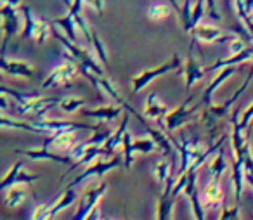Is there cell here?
<instances>
[{"instance_id": "obj_27", "label": "cell", "mask_w": 253, "mask_h": 220, "mask_svg": "<svg viewBox=\"0 0 253 220\" xmlns=\"http://www.w3.org/2000/svg\"><path fill=\"white\" fill-rule=\"evenodd\" d=\"M26 199V191L21 185H12L11 189L5 191V205L9 208H18L23 205V201Z\"/></svg>"}, {"instance_id": "obj_45", "label": "cell", "mask_w": 253, "mask_h": 220, "mask_svg": "<svg viewBox=\"0 0 253 220\" xmlns=\"http://www.w3.org/2000/svg\"><path fill=\"white\" fill-rule=\"evenodd\" d=\"M106 220H109V219H106Z\"/></svg>"}, {"instance_id": "obj_39", "label": "cell", "mask_w": 253, "mask_h": 220, "mask_svg": "<svg viewBox=\"0 0 253 220\" xmlns=\"http://www.w3.org/2000/svg\"><path fill=\"white\" fill-rule=\"evenodd\" d=\"M253 120V102L248 106V109H245V111L241 113V118H239V129L245 132L246 129H248L250 122Z\"/></svg>"}, {"instance_id": "obj_32", "label": "cell", "mask_w": 253, "mask_h": 220, "mask_svg": "<svg viewBox=\"0 0 253 220\" xmlns=\"http://www.w3.org/2000/svg\"><path fill=\"white\" fill-rule=\"evenodd\" d=\"M170 12H172L170 5H167V4H153L151 7L148 9V18L151 19V21H163V19L169 18Z\"/></svg>"}, {"instance_id": "obj_12", "label": "cell", "mask_w": 253, "mask_h": 220, "mask_svg": "<svg viewBox=\"0 0 253 220\" xmlns=\"http://www.w3.org/2000/svg\"><path fill=\"white\" fill-rule=\"evenodd\" d=\"M222 201H224V189H222L220 180H210L205 185L203 192H201V203H203V208L207 212V215L220 210Z\"/></svg>"}, {"instance_id": "obj_11", "label": "cell", "mask_w": 253, "mask_h": 220, "mask_svg": "<svg viewBox=\"0 0 253 220\" xmlns=\"http://www.w3.org/2000/svg\"><path fill=\"white\" fill-rule=\"evenodd\" d=\"M25 168V161H16L14 167L11 168V170L5 174V177L2 178V184H0V187H2V191H7V189H11L12 185H25V184H33L35 180H39L40 175H35V174H28V172L23 170Z\"/></svg>"}, {"instance_id": "obj_25", "label": "cell", "mask_w": 253, "mask_h": 220, "mask_svg": "<svg viewBox=\"0 0 253 220\" xmlns=\"http://www.w3.org/2000/svg\"><path fill=\"white\" fill-rule=\"evenodd\" d=\"M52 25L54 26H59V28L63 30L64 33H66V37L70 39V42L77 44V28H78V25H77V21L73 19V16L66 14L64 18L54 19Z\"/></svg>"}, {"instance_id": "obj_13", "label": "cell", "mask_w": 253, "mask_h": 220, "mask_svg": "<svg viewBox=\"0 0 253 220\" xmlns=\"http://www.w3.org/2000/svg\"><path fill=\"white\" fill-rule=\"evenodd\" d=\"M238 35L234 33H224L220 28H215L211 25H200L193 32V39H196L198 42L205 44H213V42H232Z\"/></svg>"}, {"instance_id": "obj_31", "label": "cell", "mask_w": 253, "mask_h": 220, "mask_svg": "<svg viewBox=\"0 0 253 220\" xmlns=\"http://www.w3.org/2000/svg\"><path fill=\"white\" fill-rule=\"evenodd\" d=\"M90 44L92 47H94V52H95V56H97V59L102 63V66L104 68H108L109 66V59H108V50H106V47H104V44L101 42V39H99V35L97 33L92 30V39H90Z\"/></svg>"}, {"instance_id": "obj_10", "label": "cell", "mask_w": 253, "mask_h": 220, "mask_svg": "<svg viewBox=\"0 0 253 220\" xmlns=\"http://www.w3.org/2000/svg\"><path fill=\"white\" fill-rule=\"evenodd\" d=\"M196 177H198V168L191 167V170L187 172V184L186 189H184V194L191 201V210H193L194 220H207V212H205L203 203H201V196L196 187Z\"/></svg>"}, {"instance_id": "obj_40", "label": "cell", "mask_w": 253, "mask_h": 220, "mask_svg": "<svg viewBox=\"0 0 253 220\" xmlns=\"http://www.w3.org/2000/svg\"><path fill=\"white\" fill-rule=\"evenodd\" d=\"M84 2L87 5H90V7L94 9L99 16L104 14V0H84Z\"/></svg>"}, {"instance_id": "obj_1", "label": "cell", "mask_w": 253, "mask_h": 220, "mask_svg": "<svg viewBox=\"0 0 253 220\" xmlns=\"http://www.w3.org/2000/svg\"><path fill=\"white\" fill-rule=\"evenodd\" d=\"M2 94H11V97L16 102V111L18 115L28 118V122L45 118V113L50 109V106H56L61 102L59 97H40L37 92L21 94V92L11 90L7 87H2Z\"/></svg>"}, {"instance_id": "obj_20", "label": "cell", "mask_w": 253, "mask_h": 220, "mask_svg": "<svg viewBox=\"0 0 253 220\" xmlns=\"http://www.w3.org/2000/svg\"><path fill=\"white\" fill-rule=\"evenodd\" d=\"M238 73V70L236 68H225V70H220V73L217 75V77L213 78V82H211L210 85H208L207 88H205V92H203V97H201V101L198 102V104H207L208 108L210 106H213L211 104V97H213V92H217V88L220 87L222 84H224L225 80H229V78L232 77V75H236Z\"/></svg>"}, {"instance_id": "obj_30", "label": "cell", "mask_w": 253, "mask_h": 220, "mask_svg": "<svg viewBox=\"0 0 253 220\" xmlns=\"http://www.w3.org/2000/svg\"><path fill=\"white\" fill-rule=\"evenodd\" d=\"M49 35H50L49 23L43 21V19H37L35 28H33V37H32V39L35 40L37 45H42V44H45V40L49 39Z\"/></svg>"}, {"instance_id": "obj_42", "label": "cell", "mask_w": 253, "mask_h": 220, "mask_svg": "<svg viewBox=\"0 0 253 220\" xmlns=\"http://www.w3.org/2000/svg\"><path fill=\"white\" fill-rule=\"evenodd\" d=\"M245 2V11L250 16V12H253V0H243Z\"/></svg>"}, {"instance_id": "obj_4", "label": "cell", "mask_w": 253, "mask_h": 220, "mask_svg": "<svg viewBox=\"0 0 253 220\" xmlns=\"http://www.w3.org/2000/svg\"><path fill=\"white\" fill-rule=\"evenodd\" d=\"M106 191H108V184L106 182H99V184H94L85 189L84 196L80 199V205L77 208V213L73 215V220H87V217L97 208L99 201L102 199Z\"/></svg>"}, {"instance_id": "obj_37", "label": "cell", "mask_w": 253, "mask_h": 220, "mask_svg": "<svg viewBox=\"0 0 253 220\" xmlns=\"http://www.w3.org/2000/svg\"><path fill=\"white\" fill-rule=\"evenodd\" d=\"M205 2H207V0H196V4H194V7H193V26H194V30L200 26V21L205 14Z\"/></svg>"}, {"instance_id": "obj_26", "label": "cell", "mask_w": 253, "mask_h": 220, "mask_svg": "<svg viewBox=\"0 0 253 220\" xmlns=\"http://www.w3.org/2000/svg\"><path fill=\"white\" fill-rule=\"evenodd\" d=\"M75 201H77V192H75V189L66 187L63 192V196H61L57 201H54V206H52V217L54 219H56L61 212H64L70 205H73Z\"/></svg>"}, {"instance_id": "obj_3", "label": "cell", "mask_w": 253, "mask_h": 220, "mask_svg": "<svg viewBox=\"0 0 253 220\" xmlns=\"http://www.w3.org/2000/svg\"><path fill=\"white\" fill-rule=\"evenodd\" d=\"M180 68H184V66H182V63H180L179 54H173L172 59L167 61V63L160 64V66L153 68V70H146V71H142V73L135 75V77L132 78V92L137 94L142 88L148 87L151 82H155L156 78L163 77V75H167V73H172V71H179Z\"/></svg>"}, {"instance_id": "obj_34", "label": "cell", "mask_w": 253, "mask_h": 220, "mask_svg": "<svg viewBox=\"0 0 253 220\" xmlns=\"http://www.w3.org/2000/svg\"><path fill=\"white\" fill-rule=\"evenodd\" d=\"M84 104H85L84 99H80V97H68V99H61V102L57 106H59V108L63 109L64 113H75L77 109H80Z\"/></svg>"}, {"instance_id": "obj_17", "label": "cell", "mask_w": 253, "mask_h": 220, "mask_svg": "<svg viewBox=\"0 0 253 220\" xmlns=\"http://www.w3.org/2000/svg\"><path fill=\"white\" fill-rule=\"evenodd\" d=\"M141 123L146 127V130H148V133L153 137V140H155L156 147H158L160 151H162L165 156H173V151H175V146H179V144L175 142V140L172 139V137H167L165 132H160V130L153 129V127H149L148 123L144 122V120H141ZM173 160V158H172Z\"/></svg>"}, {"instance_id": "obj_7", "label": "cell", "mask_w": 253, "mask_h": 220, "mask_svg": "<svg viewBox=\"0 0 253 220\" xmlns=\"http://www.w3.org/2000/svg\"><path fill=\"white\" fill-rule=\"evenodd\" d=\"M191 102H193V95H189V97L184 101V104H180L179 108H175L173 111H170V115L165 118V127H167L169 132H173V130L180 129V127L186 125V123H189L191 120L196 116L200 104L191 106Z\"/></svg>"}, {"instance_id": "obj_5", "label": "cell", "mask_w": 253, "mask_h": 220, "mask_svg": "<svg viewBox=\"0 0 253 220\" xmlns=\"http://www.w3.org/2000/svg\"><path fill=\"white\" fill-rule=\"evenodd\" d=\"M0 16H2V30H4L2 57H5V50H7L9 42H11V39L19 32V30L23 32V26H21V23H19V16H18V11H16L14 5L4 4L2 9H0Z\"/></svg>"}, {"instance_id": "obj_22", "label": "cell", "mask_w": 253, "mask_h": 220, "mask_svg": "<svg viewBox=\"0 0 253 220\" xmlns=\"http://www.w3.org/2000/svg\"><path fill=\"white\" fill-rule=\"evenodd\" d=\"M252 45H253V44H252ZM252 45H250L248 49H246L245 52H241V54H232V56H229V57H224V59L215 61V63L211 64V66L208 68L207 71L225 70V68H234L236 64H241V63H245V61H253V49H252Z\"/></svg>"}, {"instance_id": "obj_8", "label": "cell", "mask_w": 253, "mask_h": 220, "mask_svg": "<svg viewBox=\"0 0 253 220\" xmlns=\"http://www.w3.org/2000/svg\"><path fill=\"white\" fill-rule=\"evenodd\" d=\"M78 75V66L75 63L66 59V63L59 64L52 70V73L45 78V82L42 84V88H50V87H66L71 82H75Z\"/></svg>"}, {"instance_id": "obj_14", "label": "cell", "mask_w": 253, "mask_h": 220, "mask_svg": "<svg viewBox=\"0 0 253 220\" xmlns=\"http://www.w3.org/2000/svg\"><path fill=\"white\" fill-rule=\"evenodd\" d=\"M193 47H194V42L189 45L187 61H186V64H184V77H186V88H187V90H191V87H193L194 84H198L200 80H203L205 73H207V70H203V68H201V64L194 59Z\"/></svg>"}, {"instance_id": "obj_18", "label": "cell", "mask_w": 253, "mask_h": 220, "mask_svg": "<svg viewBox=\"0 0 253 220\" xmlns=\"http://www.w3.org/2000/svg\"><path fill=\"white\" fill-rule=\"evenodd\" d=\"M126 127H128V115H125V118L122 120L120 127L109 135V139L106 140V144L102 146V149H104L102 160H111V158L115 156L116 147H118L120 144H123V137H125V133H126Z\"/></svg>"}, {"instance_id": "obj_16", "label": "cell", "mask_w": 253, "mask_h": 220, "mask_svg": "<svg viewBox=\"0 0 253 220\" xmlns=\"http://www.w3.org/2000/svg\"><path fill=\"white\" fill-rule=\"evenodd\" d=\"M18 154H25L26 158L30 160H50V161H59V163H64V165H71L73 160L70 156H64V154H59V153H54V151L47 149V147H39V149H18L16 151Z\"/></svg>"}, {"instance_id": "obj_19", "label": "cell", "mask_w": 253, "mask_h": 220, "mask_svg": "<svg viewBox=\"0 0 253 220\" xmlns=\"http://www.w3.org/2000/svg\"><path fill=\"white\" fill-rule=\"evenodd\" d=\"M2 71L12 77H23V78H32L35 75V70L30 63L26 61H14L2 57Z\"/></svg>"}, {"instance_id": "obj_28", "label": "cell", "mask_w": 253, "mask_h": 220, "mask_svg": "<svg viewBox=\"0 0 253 220\" xmlns=\"http://www.w3.org/2000/svg\"><path fill=\"white\" fill-rule=\"evenodd\" d=\"M21 14H23V18H25V25H23V32H21V35H19V39L21 40L32 39L37 19H33L32 9H30L28 5H21Z\"/></svg>"}, {"instance_id": "obj_36", "label": "cell", "mask_w": 253, "mask_h": 220, "mask_svg": "<svg viewBox=\"0 0 253 220\" xmlns=\"http://www.w3.org/2000/svg\"><path fill=\"white\" fill-rule=\"evenodd\" d=\"M243 172H245V180L253 187V154H252V149L246 153L245 165H243Z\"/></svg>"}, {"instance_id": "obj_6", "label": "cell", "mask_w": 253, "mask_h": 220, "mask_svg": "<svg viewBox=\"0 0 253 220\" xmlns=\"http://www.w3.org/2000/svg\"><path fill=\"white\" fill-rule=\"evenodd\" d=\"M123 161H122V156H113L111 160H97L95 163H92L90 167L85 168L82 174L77 175V178H73V180L70 182V185L68 187H75V185L82 184L84 180H87L88 177H97L101 178L104 174H108V172L115 170V168H120L123 167Z\"/></svg>"}, {"instance_id": "obj_29", "label": "cell", "mask_w": 253, "mask_h": 220, "mask_svg": "<svg viewBox=\"0 0 253 220\" xmlns=\"http://www.w3.org/2000/svg\"><path fill=\"white\" fill-rule=\"evenodd\" d=\"M173 161H167V160H162L158 165L155 167V177L158 178V182L162 185H167L169 178L173 175V168H172Z\"/></svg>"}, {"instance_id": "obj_41", "label": "cell", "mask_w": 253, "mask_h": 220, "mask_svg": "<svg viewBox=\"0 0 253 220\" xmlns=\"http://www.w3.org/2000/svg\"><path fill=\"white\" fill-rule=\"evenodd\" d=\"M207 4H208V14H210L213 19H220V14H218V11H217L215 0H207Z\"/></svg>"}, {"instance_id": "obj_23", "label": "cell", "mask_w": 253, "mask_h": 220, "mask_svg": "<svg viewBox=\"0 0 253 220\" xmlns=\"http://www.w3.org/2000/svg\"><path fill=\"white\" fill-rule=\"evenodd\" d=\"M170 4L172 7L177 11L179 14V21H180V26H182V32L184 33H193L194 26H193V2L191 0H184V5L179 7L177 5L175 0H170Z\"/></svg>"}, {"instance_id": "obj_33", "label": "cell", "mask_w": 253, "mask_h": 220, "mask_svg": "<svg viewBox=\"0 0 253 220\" xmlns=\"http://www.w3.org/2000/svg\"><path fill=\"white\" fill-rule=\"evenodd\" d=\"M134 140H132V135L128 132L125 133V137H123V156H125V168L126 170H130L132 168V163H134V156H135V153H134Z\"/></svg>"}, {"instance_id": "obj_38", "label": "cell", "mask_w": 253, "mask_h": 220, "mask_svg": "<svg viewBox=\"0 0 253 220\" xmlns=\"http://www.w3.org/2000/svg\"><path fill=\"white\" fill-rule=\"evenodd\" d=\"M218 220H241L239 217V206H231V208H222L220 219Z\"/></svg>"}, {"instance_id": "obj_9", "label": "cell", "mask_w": 253, "mask_h": 220, "mask_svg": "<svg viewBox=\"0 0 253 220\" xmlns=\"http://www.w3.org/2000/svg\"><path fill=\"white\" fill-rule=\"evenodd\" d=\"M80 142L77 137V133L71 130H64V132H56L50 133L43 139V147L54 151V153H68L70 154L73 151V147Z\"/></svg>"}, {"instance_id": "obj_24", "label": "cell", "mask_w": 253, "mask_h": 220, "mask_svg": "<svg viewBox=\"0 0 253 220\" xmlns=\"http://www.w3.org/2000/svg\"><path fill=\"white\" fill-rule=\"evenodd\" d=\"M225 170H227V160H225L224 147H222V149H218V153L215 154L213 161H211L210 168H208V175H210V180H220Z\"/></svg>"}, {"instance_id": "obj_43", "label": "cell", "mask_w": 253, "mask_h": 220, "mask_svg": "<svg viewBox=\"0 0 253 220\" xmlns=\"http://www.w3.org/2000/svg\"><path fill=\"white\" fill-rule=\"evenodd\" d=\"M4 4H9V5H14V7H18V5H21V0H4Z\"/></svg>"}, {"instance_id": "obj_44", "label": "cell", "mask_w": 253, "mask_h": 220, "mask_svg": "<svg viewBox=\"0 0 253 220\" xmlns=\"http://www.w3.org/2000/svg\"><path fill=\"white\" fill-rule=\"evenodd\" d=\"M252 33H253V28H252Z\"/></svg>"}, {"instance_id": "obj_2", "label": "cell", "mask_w": 253, "mask_h": 220, "mask_svg": "<svg viewBox=\"0 0 253 220\" xmlns=\"http://www.w3.org/2000/svg\"><path fill=\"white\" fill-rule=\"evenodd\" d=\"M253 80V66L252 70H250V75L248 78H246L245 82H243V85L238 88V90L234 92V94L231 95V97L227 99V101L224 102V104L220 106H210V108H207V111L201 115V120H203V123L208 127V130H210L211 137H215V133H217V129H218V122H220L222 118H225V116L231 113L232 106H234V102L239 99V95L245 94V90L248 88L250 82Z\"/></svg>"}, {"instance_id": "obj_35", "label": "cell", "mask_w": 253, "mask_h": 220, "mask_svg": "<svg viewBox=\"0 0 253 220\" xmlns=\"http://www.w3.org/2000/svg\"><path fill=\"white\" fill-rule=\"evenodd\" d=\"M132 146H134V153H135V154H137V153L149 154V153H153L155 149H158V147H156V144H155V140H153V139H142V140H137V142H134Z\"/></svg>"}, {"instance_id": "obj_21", "label": "cell", "mask_w": 253, "mask_h": 220, "mask_svg": "<svg viewBox=\"0 0 253 220\" xmlns=\"http://www.w3.org/2000/svg\"><path fill=\"white\" fill-rule=\"evenodd\" d=\"M123 111L122 106H115V104H109V106H101V108H94V109H82V115L87 116V118H97L99 122H113L116 116H120Z\"/></svg>"}, {"instance_id": "obj_15", "label": "cell", "mask_w": 253, "mask_h": 220, "mask_svg": "<svg viewBox=\"0 0 253 220\" xmlns=\"http://www.w3.org/2000/svg\"><path fill=\"white\" fill-rule=\"evenodd\" d=\"M144 115L148 116V118L156 120V122H158V123H162V125H165V118L170 115V111H169V106L163 104V102L160 101L158 94H155V92H151V94L148 95V99H146Z\"/></svg>"}]
</instances>
